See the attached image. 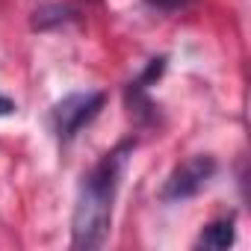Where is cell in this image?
<instances>
[{"mask_svg": "<svg viewBox=\"0 0 251 251\" xmlns=\"http://www.w3.org/2000/svg\"><path fill=\"white\" fill-rule=\"evenodd\" d=\"M133 145H136L133 139L121 142L106 157H100V163L83 177L77 204H74V216H71V245L74 248L92 251L106 242L109 225H112V201H115L121 172H124V163H127V154L133 151Z\"/></svg>", "mask_w": 251, "mask_h": 251, "instance_id": "6da1fadb", "label": "cell"}, {"mask_svg": "<svg viewBox=\"0 0 251 251\" xmlns=\"http://www.w3.org/2000/svg\"><path fill=\"white\" fill-rule=\"evenodd\" d=\"M106 95L103 92H71L53 106V133L59 142H71L86 124L103 109Z\"/></svg>", "mask_w": 251, "mask_h": 251, "instance_id": "7a4b0ae2", "label": "cell"}, {"mask_svg": "<svg viewBox=\"0 0 251 251\" xmlns=\"http://www.w3.org/2000/svg\"><path fill=\"white\" fill-rule=\"evenodd\" d=\"M213 175H216V160L207 157V154H198V157L186 160L183 166H177L166 177V183L160 189V201H186V198H195L210 183Z\"/></svg>", "mask_w": 251, "mask_h": 251, "instance_id": "3957f363", "label": "cell"}, {"mask_svg": "<svg viewBox=\"0 0 251 251\" xmlns=\"http://www.w3.org/2000/svg\"><path fill=\"white\" fill-rule=\"evenodd\" d=\"M233 219H216V222H210L204 230H201V236H198V242H195V248H207V251H225V248H230L233 245Z\"/></svg>", "mask_w": 251, "mask_h": 251, "instance_id": "277c9868", "label": "cell"}, {"mask_svg": "<svg viewBox=\"0 0 251 251\" xmlns=\"http://www.w3.org/2000/svg\"><path fill=\"white\" fill-rule=\"evenodd\" d=\"M71 15H74V9L65 3H45L33 12V30H48V27L65 24V21H71Z\"/></svg>", "mask_w": 251, "mask_h": 251, "instance_id": "5b68a950", "label": "cell"}, {"mask_svg": "<svg viewBox=\"0 0 251 251\" xmlns=\"http://www.w3.org/2000/svg\"><path fill=\"white\" fill-rule=\"evenodd\" d=\"M151 9H160V12H177V9H186L192 0H145Z\"/></svg>", "mask_w": 251, "mask_h": 251, "instance_id": "8992f818", "label": "cell"}, {"mask_svg": "<svg viewBox=\"0 0 251 251\" xmlns=\"http://www.w3.org/2000/svg\"><path fill=\"white\" fill-rule=\"evenodd\" d=\"M9 112H15V103H12L9 98L0 95V115H9Z\"/></svg>", "mask_w": 251, "mask_h": 251, "instance_id": "52a82bcc", "label": "cell"}]
</instances>
